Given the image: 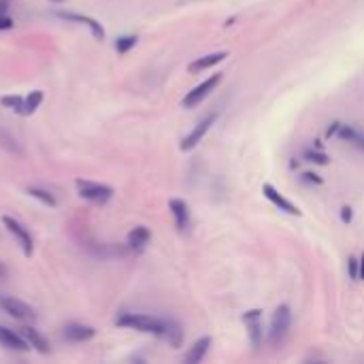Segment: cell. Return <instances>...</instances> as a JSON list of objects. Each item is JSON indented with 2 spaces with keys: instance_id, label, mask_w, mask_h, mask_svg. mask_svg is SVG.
<instances>
[{
  "instance_id": "1",
  "label": "cell",
  "mask_w": 364,
  "mask_h": 364,
  "mask_svg": "<svg viewBox=\"0 0 364 364\" xmlns=\"http://www.w3.org/2000/svg\"><path fill=\"white\" fill-rule=\"evenodd\" d=\"M166 322L168 320H160V318H154V316H147V314H124V316L117 318V326L132 328V331H139V333H151V335H158V337H164Z\"/></svg>"
},
{
  "instance_id": "2",
  "label": "cell",
  "mask_w": 364,
  "mask_h": 364,
  "mask_svg": "<svg viewBox=\"0 0 364 364\" xmlns=\"http://www.w3.org/2000/svg\"><path fill=\"white\" fill-rule=\"evenodd\" d=\"M290 326H292V311H290V307L288 305L277 307L275 314H273V320H271V331H269L271 343L273 346L282 343L288 337Z\"/></svg>"
},
{
  "instance_id": "3",
  "label": "cell",
  "mask_w": 364,
  "mask_h": 364,
  "mask_svg": "<svg viewBox=\"0 0 364 364\" xmlns=\"http://www.w3.org/2000/svg\"><path fill=\"white\" fill-rule=\"evenodd\" d=\"M77 190H79L81 198H85L90 203H96V205H105L113 196V188H109L105 183H96V181L77 179Z\"/></svg>"
},
{
  "instance_id": "4",
  "label": "cell",
  "mask_w": 364,
  "mask_h": 364,
  "mask_svg": "<svg viewBox=\"0 0 364 364\" xmlns=\"http://www.w3.org/2000/svg\"><path fill=\"white\" fill-rule=\"evenodd\" d=\"M220 81H222V73H218V75H211L209 79H205L203 83H198L194 90H190L188 94H186V98H183V107L186 109H192V107H196V105H200L218 85H220Z\"/></svg>"
},
{
  "instance_id": "5",
  "label": "cell",
  "mask_w": 364,
  "mask_h": 364,
  "mask_svg": "<svg viewBox=\"0 0 364 364\" xmlns=\"http://www.w3.org/2000/svg\"><path fill=\"white\" fill-rule=\"evenodd\" d=\"M2 224L6 226V230L17 239V243L21 245V250H23V254L26 256H32V250H34V241H32V235H30V230L21 224V222H17L15 218H9V215H4L2 218Z\"/></svg>"
},
{
  "instance_id": "6",
  "label": "cell",
  "mask_w": 364,
  "mask_h": 364,
  "mask_svg": "<svg viewBox=\"0 0 364 364\" xmlns=\"http://www.w3.org/2000/svg\"><path fill=\"white\" fill-rule=\"evenodd\" d=\"M215 119H218V113H211V115H207L203 122H198V124L194 126V130L181 141V149H183V151H192V149L205 139V134L211 130V126L215 124Z\"/></svg>"
},
{
  "instance_id": "7",
  "label": "cell",
  "mask_w": 364,
  "mask_h": 364,
  "mask_svg": "<svg viewBox=\"0 0 364 364\" xmlns=\"http://www.w3.org/2000/svg\"><path fill=\"white\" fill-rule=\"evenodd\" d=\"M243 322L250 331V341L254 350H260L262 341H264V328H262V311L252 309L243 316Z\"/></svg>"
},
{
  "instance_id": "8",
  "label": "cell",
  "mask_w": 364,
  "mask_h": 364,
  "mask_svg": "<svg viewBox=\"0 0 364 364\" xmlns=\"http://www.w3.org/2000/svg\"><path fill=\"white\" fill-rule=\"evenodd\" d=\"M339 136L341 141H348L350 145H354L356 149H363L364 151V132L354 128V126H348V124H333V128H328V136Z\"/></svg>"
},
{
  "instance_id": "9",
  "label": "cell",
  "mask_w": 364,
  "mask_h": 364,
  "mask_svg": "<svg viewBox=\"0 0 364 364\" xmlns=\"http://www.w3.org/2000/svg\"><path fill=\"white\" fill-rule=\"evenodd\" d=\"M0 307L9 314V316H13L15 320H32L34 318V311H32V307L30 305H26L23 301H19V299H15V296H0Z\"/></svg>"
},
{
  "instance_id": "10",
  "label": "cell",
  "mask_w": 364,
  "mask_h": 364,
  "mask_svg": "<svg viewBox=\"0 0 364 364\" xmlns=\"http://www.w3.org/2000/svg\"><path fill=\"white\" fill-rule=\"evenodd\" d=\"M262 192H264V196H267L279 211H286V213H290V215H301L299 207L292 205V203H290L277 188H273L271 183H264V186H262Z\"/></svg>"
},
{
  "instance_id": "11",
  "label": "cell",
  "mask_w": 364,
  "mask_h": 364,
  "mask_svg": "<svg viewBox=\"0 0 364 364\" xmlns=\"http://www.w3.org/2000/svg\"><path fill=\"white\" fill-rule=\"evenodd\" d=\"M168 207H171V213H173V218H175L177 230L186 232V230L190 228V222H192L190 207H188L186 200H181V198H173V200L168 203Z\"/></svg>"
},
{
  "instance_id": "12",
  "label": "cell",
  "mask_w": 364,
  "mask_h": 364,
  "mask_svg": "<svg viewBox=\"0 0 364 364\" xmlns=\"http://www.w3.org/2000/svg\"><path fill=\"white\" fill-rule=\"evenodd\" d=\"M0 346L9 348V350H15V352H26L28 350V341L17 335L15 331L6 328V326H0Z\"/></svg>"
},
{
  "instance_id": "13",
  "label": "cell",
  "mask_w": 364,
  "mask_h": 364,
  "mask_svg": "<svg viewBox=\"0 0 364 364\" xmlns=\"http://www.w3.org/2000/svg\"><path fill=\"white\" fill-rule=\"evenodd\" d=\"M60 17L62 19H70V21H79V23H85L90 30H92V34H94V38H98V41H102L105 38V28L96 21V19H92V17H87V15H77V13H60Z\"/></svg>"
},
{
  "instance_id": "14",
  "label": "cell",
  "mask_w": 364,
  "mask_h": 364,
  "mask_svg": "<svg viewBox=\"0 0 364 364\" xmlns=\"http://www.w3.org/2000/svg\"><path fill=\"white\" fill-rule=\"evenodd\" d=\"M224 58H228V53H226V51H215V53H209V55H203V58L194 60L188 68H190V73H203V70H207V68H211V66L220 64Z\"/></svg>"
},
{
  "instance_id": "15",
  "label": "cell",
  "mask_w": 364,
  "mask_h": 364,
  "mask_svg": "<svg viewBox=\"0 0 364 364\" xmlns=\"http://www.w3.org/2000/svg\"><path fill=\"white\" fill-rule=\"evenodd\" d=\"M149 239H151L149 228L136 226V228H132V230L128 232V247L134 250V252H141V250H145V245L149 243Z\"/></svg>"
},
{
  "instance_id": "16",
  "label": "cell",
  "mask_w": 364,
  "mask_h": 364,
  "mask_svg": "<svg viewBox=\"0 0 364 364\" xmlns=\"http://www.w3.org/2000/svg\"><path fill=\"white\" fill-rule=\"evenodd\" d=\"M94 335H96V331H94L92 326H83V324H68V326L64 328V337H66L68 341H77V343L90 341Z\"/></svg>"
},
{
  "instance_id": "17",
  "label": "cell",
  "mask_w": 364,
  "mask_h": 364,
  "mask_svg": "<svg viewBox=\"0 0 364 364\" xmlns=\"http://www.w3.org/2000/svg\"><path fill=\"white\" fill-rule=\"evenodd\" d=\"M21 337L28 341V346H32L36 352H41V354H47L49 352V341L36 331V328H30V326H26V328H21Z\"/></svg>"
},
{
  "instance_id": "18",
  "label": "cell",
  "mask_w": 364,
  "mask_h": 364,
  "mask_svg": "<svg viewBox=\"0 0 364 364\" xmlns=\"http://www.w3.org/2000/svg\"><path fill=\"white\" fill-rule=\"evenodd\" d=\"M209 350H211V337H203V339H198V341L194 343V348L188 352L186 363L188 364L203 363V358L209 354Z\"/></svg>"
},
{
  "instance_id": "19",
  "label": "cell",
  "mask_w": 364,
  "mask_h": 364,
  "mask_svg": "<svg viewBox=\"0 0 364 364\" xmlns=\"http://www.w3.org/2000/svg\"><path fill=\"white\" fill-rule=\"evenodd\" d=\"M43 102V92L41 90H34V92H30L26 98H23V109H21V115H32L36 109H38V105Z\"/></svg>"
},
{
  "instance_id": "20",
  "label": "cell",
  "mask_w": 364,
  "mask_h": 364,
  "mask_svg": "<svg viewBox=\"0 0 364 364\" xmlns=\"http://www.w3.org/2000/svg\"><path fill=\"white\" fill-rule=\"evenodd\" d=\"M164 339H166L173 348H179V346H181V341H183V333H181V328H179L175 322H166Z\"/></svg>"
},
{
  "instance_id": "21",
  "label": "cell",
  "mask_w": 364,
  "mask_h": 364,
  "mask_svg": "<svg viewBox=\"0 0 364 364\" xmlns=\"http://www.w3.org/2000/svg\"><path fill=\"white\" fill-rule=\"evenodd\" d=\"M134 45H136V36H134V34L119 36V38L115 41V49H117V53H128Z\"/></svg>"
},
{
  "instance_id": "22",
  "label": "cell",
  "mask_w": 364,
  "mask_h": 364,
  "mask_svg": "<svg viewBox=\"0 0 364 364\" xmlns=\"http://www.w3.org/2000/svg\"><path fill=\"white\" fill-rule=\"evenodd\" d=\"M28 194H30L32 198H38V200H41L43 205H47V207H55V198H53L49 192L41 190V188H30Z\"/></svg>"
},
{
  "instance_id": "23",
  "label": "cell",
  "mask_w": 364,
  "mask_h": 364,
  "mask_svg": "<svg viewBox=\"0 0 364 364\" xmlns=\"http://www.w3.org/2000/svg\"><path fill=\"white\" fill-rule=\"evenodd\" d=\"M0 102H2L4 107L13 109V111H17V113H21V109H23V98H21V96H2Z\"/></svg>"
},
{
  "instance_id": "24",
  "label": "cell",
  "mask_w": 364,
  "mask_h": 364,
  "mask_svg": "<svg viewBox=\"0 0 364 364\" xmlns=\"http://www.w3.org/2000/svg\"><path fill=\"white\" fill-rule=\"evenodd\" d=\"M305 158H307L309 162H318V164H326V162H328V156H326V154L314 151V149H307V151H305Z\"/></svg>"
},
{
  "instance_id": "25",
  "label": "cell",
  "mask_w": 364,
  "mask_h": 364,
  "mask_svg": "<svg viewBox=\"0 0 364 364\" xmlns=\"http://www.w3.org/2000/svg\"><path fill=\"white\" fill-rule=\"evenodd\" d=\"M301 181H303V183H316V186H320V183H322V177L316 175V173H303V175H301Z\"/></svg>"
},
{
  "instance_id": "26",
  "label": "cell",
  "mask_w": 364,
  "mask_h": 364,
  "mask_svg": "<svg viewBox=\"0 0 364 364\" xmlns=\"http://www.w3.org/2000/svg\"><path fill=\"white\" fill-rule=\"evenodd\" d=\"M350 277L352 279H358V260L356 258H350Z\"/></svg>"
},
{
  "instance_id": "27",
  "label": "cell",
  "mask_w": 364,
  "mask_h": 364,
  "mask_svg": "<svg viewBox=\"0 0 364 364\" xmlns=\"http://www.w3.org/2000/svg\"><path fill=\"white\" fill-rule=\"evenodd\" d=\"M13 28V19L9 15H0V30H9Z\"/></svg>"
},
{
  "instance_id": "28",
  "label": "cell",
  "mask_w": 364,
  "mask_h": 364,
  "mask_svg": "<svg viewBox=\"0 0 364 364\" xmlns=\"http://www.w3.org/2000/svg\"><path fill=\"white\" fill-rule=\"evenodd\" d=\"M341 220L343 222H352V209L350 207H343L341 209Z\"/></svg>"
},
{
  "instance_id": "29",
  "label": "cell",
  "mask_w": 364,
  "mask_h": 364,
  "mask_svg": "<svg viewBox=\"0 0 364 364\" xmlns=\"http://www.w3.org/2000/svg\"><path fill=\"white\" fill-rule=\"evenodd\" d=\"M9 2H11V0H0V15H6Z\"/></svg>"
},
{
  "instance_id": "30",
  "label": "cell",
  "mask_w": 364,
  "mask_h": 364,
  "mask_svg": "<svg viewBox=\"0 0 364 364\" xmlns=\"http://www.w3.org/2000/svg\"><path fill=\"white\" fill-rule=\"evenodd\" d=\"M358 277H363L364 279V254L363 258H360V262H358Z\"/></svg>"
},
{
  "instance_id": "31",
  "label": "cell",
  "mask_w": 364,
  "mask_h": 364,
  "mask_svg": "<svg viewBox=\"0 0 364 364\" xmlns=\"http://www.w3.org/2000/svg\"><path fill=\"white\" fill-rule=\"evenodd\" d=\"M4 277H6V267L0 262V279H4Z\"/></svg>"
},
{
  "instance_id": "32",
  "label": "cell",
  "mask_w": 364,
  "mask_h": 364,
  "mask_svg": "<svg viewBox=\"0 0 364 364\" xmlns=\"http://www.w3.org/2000/svg\"><path fill=\"white\" fill-rule=\"evenodd\" d=\"M53 2H60V0H53Z\"/></svg>"
}]
</instances>
